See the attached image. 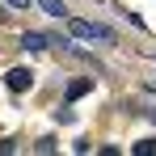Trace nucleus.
Returning <instances> with one entry per match:
<instances>
[{
  "label": "nucleus",
  "instance_id": "nucleus-1",
  "mask_svg": "<svg viewBox=\"0 0 156 156\" xmlns=\"http://www.w3.org/2000/svg\"><path fill=\"white\" fill-rule=\"evenodd\" d=\"M68 30H72L76 38H101V42H110V38H114V30L93 26V21H68Z\"/></svg>",
  "mask_w": 156,
  "mask_h": 156
},
{
  "label": "nucleus",
  "instance_id": "nucleus-6",
  "mask_svg": "<svg viewBox=\"0 0 156 156\" xmlns=\"http://www.w3.org/2000/svg\"><path fill=\"white\" fill-rule=\"evenodd\" d=\"M9 4H17V9H30V0H9Z\"/></svg>",
  "mask_w": 156,
  "mask_h": 156
},
{
  "label": "nucleus",
  "instance_id": "nucleus-3",
  "mask_svg": "<svg viewBox=\"0 0 156 156\" xmlns=\"http://www.w3.org/2000/svg\"><path fill=\"white\" fill-rule=\"evenodd\" d=\"M21 47H26V51H42V47H47V38H42V34H26V38H21Z\"/></svg>",
  "mask_w": 156,
  "mask_h": 156
},
{
  "label": "nucleus",
  "instance_id": "nucleus-4",
  "mask_svg": "<svg viewBox=\"0 0 156 156\" xmlns=\"http://www.w3.org/2000/svg\"><path fill=\"white\" fill-rule=\"evenodd\" d=\"M38 9H42V13H51V17H63V13H68L59 0H38Z\"/></svg>",
  "mask_w": 156,
  "mask_h": 156
},
{
  "label": "nucleus",
  "instance_id": "nucleus-5",
  "mask_svg": "<svg viewBox=\"0 0 156 156\" xmlns=\"http://www.w3.org/2000/svg\"><path fill=\"white\" fill-rule=\"evenodd\" d=\"M135 152H139V156H156V139H139Z\"/></svg>",
  "mask_w": 156,
  "mask_h": 156
},
{
  "label": "nucleus",
  "instance_id": "nucleus-2",
  "mask_svg": "<svg viewBox=\"0 0 156 156\" xmlns=\"http://www.w3.org/2000/svg\"><path fill=\"white\" fill-rule=\"evenodd\" d=\"M30 84H34V72H30V68H13V72H9V89H13V93H26Z\"/></svg>",
  "mask_w": 156,
  "mask_h": 156
}]
</instances>
